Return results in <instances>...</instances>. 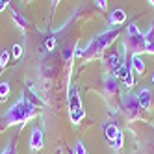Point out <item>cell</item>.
<instances>
[{
  "instance_id": "cell-1",
  "label": "cell",
  "mask_w": 154,
  "mask_h": 154,
  "mask_svg": "<svg viewBox=\"0 0 154 154\" xmlns=\"http://www.w3.org/2000/svg\"><path fill=\"white\" fill-rule=\"evenodd\" d=\"M35 115V104L30 100V97L24 95L19 100L11 104V108L6 109V113L0 115V132H6L11 126L23 128L30 119H34Z\"/></svg>"
},
{
  "instance_id": "cell-2",
  "label": "cell",
  "mask_w": 154,
  "mask_h": 154,
  "mask_svg": "<svg viewBox=\"0 0 154 154\" xmlns=\"http://www.w3.org/2000/svg\"><path fill=\"white\" fill-rule=\"evenodd\" d=\"M119 35H121V26H117V28H108V30L100 32V34H97L95 37H91L89 43L85 45V48H82V58H84V61H91V60L100 58L102 54L117 41Z\"/></svg>"
},
{
  "instance_id": "cell-3",
  "label": "cell",
  "mask_w": 154,
  "mask_h": 154,
  "mask_svg": "<svg viewBox=\"0 0 154 154\" xmlns=\"http://www.w3.org/2000/svg\"><path fill=\"white\" fill-rule=\"evenodd\" d=\"M123 50L132 52V54H143L145 52V37H143V32L134 23H130L125 30Z\"/></svg>"
},
{
  "instance_id": "cell-4",
  "label": "cell",
  "mask_w": 154,
  "mask_h": 154,
  "mask_svg": "<svg viewBox=\"0 0 154 154\" xmlns=\"http://www.w3.org/2000/svg\"><path fill=\"white\" fill-rule=\"evenodd\" d=\"M67 108H69V119L74 126H78L84 117H85V109L82 104V97L78 93V87L71 85L69 87V95H67Z\"/></svg>"
},
{
  "instance_id": "cell-5",
  "label": "cell",
  "mask_w": 154,
  "mask_h": 154,
  "mask_svg": "<svg viewBox=\"0 0 154 154\" xmlns=\"http://www.w3.org/2000/svg\"><path fill=\"white\" fill-rule=\"evenodd\" d=\"M121 108H123V113L128 121H137L143 113V108L139 104L137 93L134 91H126L123 97H121Z\"/></svg>"
},
{
  "instance_id": "cell-6",
  "label": "cell",
  "mask_w": 154,
  "mask_h": 154,
  "mask_svg": "<svg viewBox=\"0 0 154 154\" xmlns=\"http://www.w3.org/2000/svg\"><path fill=\"white\" fill-rule=\"evenodd\" d=\"M115 76H117L119 84L123 85V87H126V89H132L134 84H136V80H134V71H132L130 63H128V52L126 50H123V65H121V69L117 71Z\"/></svg>"
},
{
  "instance_id": "cell-7",
  "label": "cell",
  "mask_w": 154,
  "mask_h": 154,
  "mask_svg": "<svg viewBox=\"0 0 154 154\" xmlns=\"http://www.w3.org/2000/svg\"><path fill=\"white\" fill-rule=\"evenodd\" d=\"M100 58H102L104 67L109 71V74H117V71L121 69V65H123V52H117L113 48H109V52L106 50Z\"/></svg>"
},
{
  "instance_id": "cell-8",
  "label": "cell",
  "mask_w": 154,
  "mask_h": 154,
  "mask_svg": "<svg viewBox=\"0 0 154 154\" xmlns=\"http://www.w3.org/2000/svg\"><path fill=\"white\" fill-rule=\"evenodd\" d=\"M45 147V136H43V128L41 126H34L30 132V150L32 152H39Z\"/></svg>"
},
{
  "instance_id": "cell-9",
  "label": "cell",
  "mask_w": 154,
  "mask_h": 154,
  "mask_svg": "<svg viewBox=\"0 0 154 154\" xmlns=\"http://www.w3.org/2000/svg\"><path fill=\"white\" fill-rule=\"evenodd\" d=\"M137 98H139V104L143 108V112H150L154 108V93L149 89V87H141L137 91Z\"/></svg>"
},
{
  "instance_id": "cell-10",
  "label": "cell",
  "mask_w": 154,
  "mask_h": 154,
  "mask_svg": "<svg viewBox=\"0 0 154 154\" xmlns=\"http://www.w3.org/2000/svg\"><path fill=\"white\" fill-rule=\"evenodd\" d=\"M119 80H117V76L115 74H106L104 76V93L109 97V98H113L119 95Z\"/></svg>"
},
{
  "instance_id": "cell-11",
  "label": "cell",
  "mask_w": 154,
  "mask_h": 154,
  "mask_svg": "<svg viewBox=\"0 0 154 154\" xmlns=\"http://www.w3.org/2000/svg\"><path fill=\"white\" fill-rule=\"evenodd\" d=\"M125 20H126V11L121 9V8H117L108 17V28H117L121 24H125Z\"/></svg>"
},
{
  "instance_id": "cell-12",
  "label": "cell",
  "mask_w": 154,
  "mask_h": 154,
  "mask_svg": "<svg viewBox=\"0 0 154 154\" xmlns=\"http://www.w3.org/2000/svg\"><path fill=\"white\" fill-rule=\"evenodd\" d=\"M130 67H132V71H134L136 74H139V76L145 72V61H143L141 54H132V56H130Z\"/></svg>"
},
{
  "instance_id": "cell-13",
  "label": "cell",
  "mask_w": 154,
  "mask_h": 154,
  "mask_svg": "<svg viewBox=\"0 0 154 154\" xmlns=\"http://www.w3.org/2000/svg\"><path fill=\"white\" fill-rule=\"evenodd\" d=\"M143 37H145V52L154 56V23L149 26V30L145 34H143Z\"/></svg>"
},
{
  "instance_id": "cell-14",
  "label": "cell",
  "mask_w": 154,
  "mask_h": 154,
  "mask_svg": "<svg viewBox=\"0 0 154 154\" xmlns=\"http://www.w3.org/2000/svg\"><path fill=\"white\" fill-rule=\"evenodd\" d=\"M11 19H13V23H15V26L17 28H20V30H28V26H30V23L26 20V17L24 15H20L19 11H15V9H11Z\"/></svg>"
},
{
  "instance_id": "cell-15",
  "label": "cell",
  "mask_w": 154,
  "mask_h": 154,
  "mask_svg": "<svg viewBox=\"0 0 154 154\" xmlns=\"http://www.w3.org/2000/svg\"><path fill=\"white\" fill-rule=\"evenodd\" d=\"M119 132H121V130H119V126H117L115 123H106V125H104V137L108 139V143L112 141V139H115Z\"/></svg>"
},
{
  "instance_id": "cell-16",
  "label": "cell",
  "mask_w": 154,
  "mask_h": 154,
  "mask_svg": "<svg viewBox=\"0 0 154 154\" xmlns=\"http://www.w3.org/2000/svg\"><path fill=\"white\" fill-rule=\"evenodd\" d=\"M123 145H125V134H123V130H121L119 134H117V137L109 141V147H112L115 152H119L121 149H123Z\"/></svg>"
},
{
  "instance_id": "cell-17",
  "label": "cell",
  "mask_w": 154,
  "mask_h": 154,
  "mask_svg": "<svg viewBox=\"0 0 154 154\" xmlns=\"http://www.w3.org/2000/svg\"><path fill=\"white\" fill-rule=\"evenodd\" d=\"M9 91H11V87L6 80H0V102H6L9 98Z\"/></svg>"
},
{
  "instance_id": "cell-18",
  "label": "cell",
  "mask_w": 154,
  "mask_h": 154,
  "mask_svg": "<svg viewBox=\"0 0 154 154\" xmlns=\"http://www.w3.org/2000/svg\"><path fill=\"white\" fill-rule=\"evenodd\" d=\"M71 154H87V149H85V145H84V141H80V139L76 141Z\"/></svg>"
},
{
  "instance_id": "cell-19",
  "label": "cell",
  "mask_w": 154,
  "mask_h": 154,
  "mask_svg": "<svg viewBox=\"0 0 154 154\" xmlns=\"http://www.w3.org/2000/svg\"><path fill=\"white\" fill-rule=\"evenodd\" d=\"M15 145H17V141H15V139H11V141H9L8 145H6V149H4L2 152H0V154H17Z\"/></svg>"
},
{
  "instance_id": "cell-20",
  "label": "cell",
  "mask_w": 154,
  "mask_h": 154,
  "mask_svg": "<svg viewBox=\"0 0 154 154\" xmlns=\"http://www.w3.org/2000/svg\"><path fill=\"white\" fill-rule=\"evenodd\" d=\"M8 61H9V52L8 50H2V54H0V69H6Z\"/></svg>"
},
{
  "instance_id": "cell-21",
  "label": "cell",
  "mask_w": 154,
  "mask_h": 154,
  "mask_svg": "<svg viewBox=\"0 0 154 154\" xmlns=\"http://www.w3.org/2000/svg\"><path fill=\"white\" fill-rule=\"evenodd\" d=\"M11 56H13L15 60H19L20 56H23V47H20L19 43H17V45H13V47H11Z\"/></svg>"
},
{
  "instance_id": "cell-22",
  "label": "cell",
  "mask_w": 154,
  "mask_h": 154,
  "mask_svg": "<svg viewBox=\"0 0 154 154\" xmlns=\"http://www.w3.org/2000/svg\"><path fill=\"white\" fill-rule=\"evenodd\" d=\"M93 2H95V6L98 9H102V11H104V9H108V0H93Z\"/></svg>"
},
{
  "instance_id": "cell-23",
  "label": "cell",
  "mask_w": 154,
  "mask_h": 154,
  "mask_svg": "<svg viewBox=\"0 0 154 154\" xmlns=\"http://www.w3.org/2000/svg\"><path fill=\"white\" fill-rule=\"evenodd\" d=\"M54 45H56V39H54V37H47V41H45L47 50H52V48H54Z\"/></svg>"
},
{
  "instance_id": "cell-24",
  "label": "cell",
  "mask_w": 154,
  "mask_h": 154,
  "mask_svg": "<svg viewBox=\"0 0 154 154\" xmlns=\"http://www.w3.org/2000/svg\"><path fill=\"white\" fill-rule=\"evenodd\" d=\"M8 8H9V4H6L4 0H0V13H2V11H6Z\"/></svg>"
},
{
  "instance_id": "cell-25",
  "label": "cell",
  "mask_w": 154,
  "mask_h": 154,
  "mask_svg": "<svg viewBox=\"0 0 154 154\" xmlns=\"http://www.w3.org/2000/svg\"><path fill=\"white\" fill-rule=\"evenodd\" d=\"M50 2H52V9H56V8L60 6V2H61V0H50Z\"/></svg>"
},
{
  "instance_id": "cell-26",
  "label": "cell",
  "mask_w": 154,
  "mask_h": 154,
  "mask_svg": "<svg viewBox=\"0 0 154 154\" xmlns=\"http://www.w3.org/2000/svg\"><path fill=\"white\" fill-rule=\"evenodd\" d=\"M150 143H152V149H150V154H154V132H152V137H150Z\"/></svg>"
},
{
  "instance_id": "cell-27",
  "label": "cell",
  "mask_w": 154,
  "mask_h": 154,
  "mask_svg": "<svg viewBox=\"0 0 154 154\" xmlns=\"http://www.w3.org/2000/svg\"><path fill=\"white\" fill-rule=\"evenodd\" d=\"M147 2H149V4H150L152 8H154V0H147Z\"/></svg>"
},
{
  "instance_id": "cell-28",
  "label": "cell",
  "mask_w": 154,
  "mask_h": 154,
  "mask_svg": "<svg viewBox=\"0 0 154 154\" xmlns=\"http://www.w3.org/2000/svg\"><path fill=\"white\" fill-rule=\"evenodd\" d=\"M150 82H152V85H154V72H152V76H150Z\"/></svg>"
},
{
  "instance_id": "cell-29",
  "label": "cell",
  "mask_w": 154,
  "mask_h": 154,
  "mask_svg": "<svg viewBox=\"0 0 154 154\" xmlns=\"http://www.w3.org/2000/svg\"><path fill=\"white\" fill-rule=\"evenodd\" d=\"M4 2H6V4H9V2H11V0H4Z\"/></svg>"
},
{
  "instance_id": "cell-30",
  "label": "cell",
  "mask_w": 154,
  "mask_h": 154,
  "mask_svg": "<svg viewBox=\"0 0 154 154\" xmlns=\"http://www.w3.org/2000/svg\"><path fill=\"white\" fill-rule=\"evenodd\" d=\"M0 78H2V69H0Z\"/></svg>"
},
{
  "instance_id": "cell-31",
  "label": "cell",
  "mask_w": 154,
  "mask_h": 154,
  "mask_svg": "<svg viewBox=\"0 0 154 154\" xmlns=\"http://www.w3.org/2000/svg\"><path fill=\"white\" fill-rule=\"evenodd\" d=\"M24 2H32V0H24Z\"/></svg>"
}]
</instances>
